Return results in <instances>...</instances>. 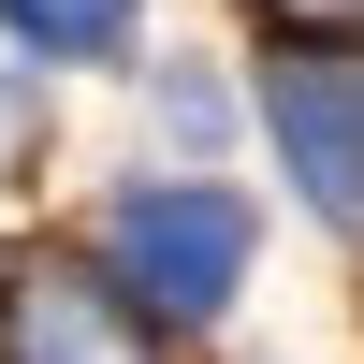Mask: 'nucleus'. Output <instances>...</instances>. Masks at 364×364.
Listing matches in <instances>:
<instances>
[{
    "label": "nucleus",
    "instance_id": "obj_2",
    "mask_svg": "<svg viewBox=\"0 0 364 364\" xmlns=\"http://www.w3.org/2000/svg\"><path fill=\"white\" fill-rule=\"evenodd\" d=\"M117 277L161 291V321H219L248 277V204L233 190H132L117 204Z\"/></svg>",
    "mask_w": 364,
    "mask_h": 364
},
{
    "label": "nucleus",
    "instance_id": "obj_3",
    "mask_svg": "<svg viewBox=\"0 0 364 364\" xmlns=\"http://www.w3.org/2000/svg\"><path fill=\"white\" fill-rule=\"evenodd\" d=\"M277 146L321 219H364V58H291L277 73Z\"/></svg>",
    "mask_w": 364,
    "mask_h": 364
},
{
    "label": "nucleus",
    "instance_id": "obj_1",
    "mask_svg": "<svg viewBox=\"0 0 364 364\" xmlns=\"http://www.w3.org/2000/svg\"><path fill=\"white\" fill-rule=\"evenodd\" d=\"M0 364H161V321H146L132 277H102L73 248H29L0 277Z\"/></svg>",
    "mask_w": 364,
    "mask_h": 364
},
{
    "label": "nucleus",
    "instance_id": "obj_5",
    "mask_svg": "<svg viewBox=\"0 0 364 364\" xmlns=\"http://www.w3.org/2000/svg\"><path fill=\"white\" fill-rule=\"evenodd\" d=\"M262 29H291V44H364V0H248Z\"/></svg>",
    "mask_w": 364,
    "mask_h": 364
},
{
    "label": "nucleus",
    "instance_id": "obj_4",
    "mask_svg": "<svg viewBox=\"0 0 364 364\" xmlns=\"http://www.w3.org/2000/svg\"><path fill=\"white\" fill-rule=\"evenodd\" d=\"M0 15H15L44 58H102L117 29H132V0H0Z\"/></svg>",
    "mask_w": 364,
    "mask_h": 364
}]
</instances>
